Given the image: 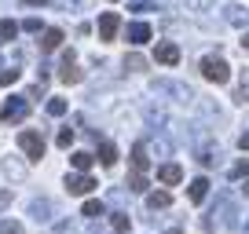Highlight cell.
Here are the masks:
<instances>
[{
    "label": "cell",
    "mask_w": 249,
    "mask_h": 234,
    "mask_svg": "<svg viewBox=\"0 0 249 234\" xmlns=\"http://www.w3.org/2000/svg\"><path fill=\"white\" fill-rule=\"evenodd\" d=\"M198 70H202V77L213 81V84H227V81H231V66H227L220 55H205Z\"/></svg>",
    "instance_id": "6da1fadb"
},
{
    "label": "cell",
    "mask_w": 249,
    "mask_h": 234,
    "mask_svg": "<svg viewBox=\"0 0 249 234\" xmlns=\"http://www.w3.org/2000/svg\"><path fill=\"white\" fill-rule=\"evenodd\" d=\"M26 114H30V95H11L0 106V121L4 125H18V121H26Z\"/></svg>",
    "instance_id": "7a4b0ae2"
},
{
    "label": "cell",
    "mask_w": 249,
    "mask_h": 234,
    "mask_svg": "<svg viewBox=\"0 0 249 234\" xmlns=\"http://www.w3.org/2000/svg\"><path fill=\"white\" fill-rule=\"evenodd\" d=\"M18 150L26 154V161H40V157H44V135L33 132V128L18 132Z\"/></svg>",
    "instance_id": "3957f363"
},
{
    "label": "cell",
    "mask_w": 249,
    "mask_h": 234,
    "mask_svg": "<svg viewBox=\"0 0 249 234\" xmlns=\"http://www.w3.org/2000/svg\"><path fill=\"white\" fill-rule=\"evenodd\" d=\"M99 187V183L88 176V172H70L66 176V194H73V198H85V194H92V190Z\"/></svg>",
    "instance_id": "277c9868"
},
{
    "label": "cell",
    "mask_w": 249,
    "mask_h": 234,
    "mask_svg": "<svg viewBox=\"0 0 249 234\" xmlns=\"http://www.w3.org/2000/svg\"><path fill=\"white\" fill-rule=\"evenodd\" d=\"M121 33V15L117 11H103L99 15V40H114Z\"/></svg>",
    "instance_id": "5b68a950"
},
{
    "label": "cell",
    "mask_w": 249,
    "mask_h": 234,
    "mask_svg": "<svg viewBox=\"0 0 249 234\" xmlns=\"http://www.w3.org/2000/svg\"><path fill=\"white\" fill-rule=\"evenodd\" d=\"M154 88L165 92V95H176V102H191V99H195V92H191L187 84H179V81H158Z\"/></svg>",
    "instance_id": "8992f818"
},
{
    "label": "cell",
    "mask_w": 249,
    "mask_h": 234,
    "mask_svg": "<svg viewBox=\"0 0 249 234\" xmlns=\"http://www.w3.org/2000/svg\"><path fill=\"white\" fill-rule=\"evenodd\" d=\"M179 180H183V168H179L176 161H165V165H158V183H161V187H176Z\"/></svg>",
    "instance_id": "52a82bcc"
},
{
    "label": "cell",
    "mask_w": 249,
    "mask_h": 234,
    "mask_svg": "<svg viewBox=\"0 0 249 234\" xmlns=\"http://www.w3.org/2000/svg\"><path fill=\"white\" fill-rule=\"evenodd\" d=\"M154 59H158L161 66H176V63H179V48L172 44V40H161V44L154 48Z\"/></svg>",
    "instance_id": "ba28073f"
},
{
    "label": "cell",
    "mask_w": 249,
    "mask_h": 234,
    "mask_svg": "<svg viewBox=\"0 0 249 234\" xmlns=\"http://www.w3.org/2000/svg\"><path fill=\"white\" fill-rule=\"evenodd\" d=\"M81 77H85V73H81L77 66H73V51H66V55H62V70H59V81H62V84H77Z\"/></svg>",
    "instance_id": "9c48e42d"
},
{
    "label": "cell",
    "mask_w": 249,
    "mask_h": 234,
    "mask_svg": "<svg viewBox=\"0 0 249 234\" xmlns=\"http://www.w3.org/2000/svg\"><path fill=\"white\" fill-rule=\"evenodd\" d=\"M124 40H128V44H147L150 40V26L147 22H132V26H124Z\"/></svg>",
    "instance_id": "30bf717a"
},
{
    "label": "cell",
    "mask_w": 249,
    "mask_h": 234,
    "mask_svg": "<svg viewBox=\"0 0 249 234\" xmlns=\"http://www.w3.org/2000/svg\"><path fill=\"white\" fill-rule=\"evenodd\" d=\"M26 161H18V157H4V176H8L11 183H22L26 180Z\"/></svg>",
    "instance_id": "8fae6325"
},
{
    "label": "cell",
    "mask_w": 249,
    "mask_h": 234,
    "mask_svg": "<svg viewBox=\"0 0 249 234\" xmlns=\"http://www.w3.org/2000/svg\"><path fill=\"white\" fill-rule=\"evenodd\" d=\"M187 198H191V201H195V205H202L205 198H209V180H205V176H198V180H191V187H187Z\"/></svg>",
    "instance_id": "7c38bea8"
},
{
    "label": "cell",
    "mask_w": 249,
    "mask_h": 234,
    "mask_svg": "<svg viewBox=\"0 0 249 234\" xmlns=\"http://www.w3.org/2000/svg\"><path fill=\"white\" fill-rule=\"evenodd\" d=\"M224 18L231 26H249V8H242V4H227L224 8Z\"/></svg>",
    "instance_id": "4fadbf2b"
},
{
    "label": "cell",
    "mask_w": 249,
    "mask_h": 234,
    "mask_svg": "<svg viewBox=\"0 0 249 234\" xmlns=\"http://www.w3.org/2000/svg\"><path fill=\"white\" fill-rule=\"evenodd\" d=\"M147 165H150V157H147V143H136V147H132V172L147 176Z\"/></svg>",
    "instance_id": "5bb4252c"
},
{
    "label": "cell",
    "mask_w": 249,
    "mask_h": 234,
    "mask_svg": "<svg viewBox=\"0 0 249 234\" xmlns=\"http://www.w3.org/2000/svg\"><path fill=\"white\" fill-rule=\"evenodd\" d=\"M55 48H62V30H55V26H52V30H44V33H40V51H55Z\"/></svg>",
    "instance_id": "9a60e30c"
},
{
    "label": "cell",
    "mask_w": 249,
    "mask_h": 234,
    "mask_svg": "<svg viewBox=\"0 0 249 234\" xmlns=\"http://www.w3.org/2000/svg\"><path fill=\"white\" fill-rule=\"evenodd\" d=\"M30 216L37 219V223H48V219H52V201H48V198H37V201L30 205Z\"/></svg>",
    "instance_id": "2e32d148"
},
{
    "label": "cell",
    "mask_w": 249,
    "mask_h": 234,
    "mask_svg": "<svg viewBox=\"0 0 249 234\" xmlns=\"http://www.w3.org/2000/svg\"><path fill=\"white\" fill-rule=\"evenodd\" d=\"M147 205H150V209H169V205H172V194H169V190H150V194H147Z\"/></svg>",
    "instance_id": "e0dca14e"
},
{
    "label": "cell",
    "mask_w": 249,
    "mask_h": 234,
    "mask_svg": "<svg viewBox=\"0 0 249 234\" xmlns=\"http://www.w3.org/2000/svg\"><path fill=\"white\" fill-rule=\"evenodd\" d=\"M92 161H95V157L88 154V150H73V154H70V165L77 172H88V168H92Z\"/></svg>",
    "instance_id": "ac0fdd59"
},
{
    "label": "cell",
    "mask_w": 249,
    "mask_h": 234,
    "mask_svg": "<svg viewBox=\"0 0 249 234\" xmlns=\"http://www.w3.org/2000/svg\"><path fill=\"white\" fill-rule=\"evenodd\" d=\"M99 161L103 165H114L117 161V147H114V143H107V139L99 143Z\"/></svg>",
    "instance_id": "d6986e66"
},
{
    "label": "cell",
    "mask_w": 249,
    "mask_h": 234,
    "mask_svg": "<svg viewBox=\"0 0 249 234\" xmlns=\"http://www.w3.org/2000/svg\"><path fill=\"white\" fill-rule=\"evenodd\" d=\"M234 99H238V102H249V70L238 73V92H234Z\"/></svg>",
    "instance_id": "ffe728a7"
},
{
    "label": "cell",
    "mask_w": 249,
    "mask_h": 234,
    "mask_svg": "<svg viewBox=\"0 0 249 234\" xmlns=\"http://www.w3.org/2000/svg\"><path fill=\"white\" fill-rule=\"evenodd\" d=\"M227 176H231V180H246V176H249V157H242V161H234L231 168H227Z\"/></svg>",
    "instance_id": "44dd1931"
},
{
    "label": "cell",
    "mask_w": 249,
    "mask_h": 234,
    "mask_svg": "<svg viewBox=\"0 0 249 234\" xmlns=\"http://www.w3.org/2000/svg\"><path fill=\"white\" fill-rule=\"evenodd\" d=\"M81 216H88V219H99V216H103V201H95V198H92V201H85Z\"/></svg>",
    "instance_id": "7402d4cb"
},
{
    "label": "cell",
    "mask_w": 249,
    "mask_h": 234,
    "mask_svg": "<svg viewBox=\"0 0 249 234\" xmlns=\"http://www.w3.org/2000/svg\"><path fill=\"white\" fill-rule=\"evenodd\" d=\"M15 33H18V22H11V18L0 22V40H15Z\"/></svg>",
    "instance_id": "603a6c76"
},
{
    "label": "cell",
    "mask_w": 249,
    "mask_h": 234,
    "mask_svg": "<svg viewBox=\"0 0 249 234\" xmlns=\"http://www.w3.org/2000/svg\"><path fill=\"white\" fill-rule=\"evenodd\" d=\"M124 70H147V59H143V55H124Z\"/></svg>",
    "instance_id": "cb8c5ba5"
},
{
    "label": "cell",
    "mask_w": 249,
    "mask_h": 234,
    "mask_svg": "<svg viewBox=\"0 0 249 234\" xmlns=\"http://www.w3.org/2000/svg\"><path fill=\"white\" fill-rule=\"evenodd\" d=\"M128 190H136V194H143V190H147V176H140V172H132V176H128Z\"/></svg>",
    "instance_id": "d4e9b609"
},
{
    "label": "cell",
    "mask_w": 249,
    "mask_h": 234,
    "mask_svg": "<svg viewBox=\"0 0 249 234\" xmlns=\"http://www.w3.org/2000/svg\"><path fill=\"white\" fill-rule=\"evenodd\" d=\"M110 223H114V234H124V231H128V227H132V219L124 216V212H117V216L110 219Z\"/></svg>",
    "instance_id": "484cf974"
},
{
    "label": "cell",
    "mask_w": 249,
    "mask_h": 234,
    "mask_svg": "<svg viewBox=\"0 0 249 234\" xmlns=\"http://www.w3.org/2000/svg\"><path fill=\"white\" fill-rule=\"evenodd\" d=\"M0 234H22V223L18 219H0Z\"/></svg>",
    "instance_id": "4316f807"
},
{
    "label": "cell",
    "mask_w": 249,
    "mask_h": 234,
    "mask_svg": "<svg viewBox=\"0 0 249 234\" xmlns=\"http://www.w3.org/2000/svg\"><path fill=\"white\" fill-rule=\"evenodd\" d=\"M48 114L62 117V114H66V99H48Z\"/></svg>",
    "instance_id": "83f0119b"
},
{
    "label": "cell",
    "mask_w": 249,
    "mask_h": 234,
    "mask_svg": "<svg viewBox=\"0 0 249 234\" xmlns=\"http://www.w3.org/2000/svg\"><path fill=\"white\" fill-rule=\"evenodd\" d=\"M128 11H136V15H143V11H154V0H132V4H128Z\"/></svg>",
    "instance_id": "f1b7e54d"
},
{
    "label": "cell",
    "mask_w": 249,
    "mask_h": 234,
    "mask_svg": "<svg viewBox=\"0 0 249 234\" xmlns=\"http://www.w3.org/2000/svg\"><path fill=\"white\" fill-rule=\"evenodd\" d=\"M15 81H18V70H15V66L0 73V88H11V84H15Z\"/></svg>",
    "instance_id": "f546056e"
},
{
    "label": "cell",
    "mask_w": 249,
    "mask_h": 234,
    "mask_svg": "<svg viewBox=\"0 0 249 234\" xmlns=\"http://www.w3.org/2000/svg\"><path fill=\"white\" fill-rule=\"evenodd\" d=\"M55 143H59V147L66 150V147L73 143V128H70V125H66V128H59V139H55Z\"/></svg>",
    "instance_id": "4dcf8cb0"
},
{
    "label": "cell",
    "mask_w": 249,
    "mask_h": 234,
    "mask_svg": "<svg viewBox=\"0 0 249 234\" xmlns=\"http://www.w3.org/2000/svg\"><path fill=\"white\" fill-rule=\"evenodd\" d=\"M216 0H187V11H209Z\"/></svg>",
    "instance_id": "1f68e13d"
},
{
    "label": "cell",
    "mask_w": 249,
    "mask_h": 234,
    "mask_svg": "<svg viewBox=\"0 0 249 234\" xmlns=\"http://www.w3.org/2000/svg\"><path fill=\"white\" fill-rule=\"evenodd\" d=\"M22 30H26V33H40V18H26Z\"/></svg>",
    "instance_id": "d6a6232c"
},
{
    "label": "cell",
    "mask_w": 249,
    "mask_h": 234,
    "mask_svg": "<svg viewBox=\"0 0 249 234\" xmlns=\"http://www.w3.org/2000/svg\"><path fill=\"white\" fill-rule=\"evenodd\" d=\"M59 4H62V8H66V11H70V8H85L88 0H59Z\"/></svg>",
    "instance_id": "836d02e7"
},
{
    "label": "cell",
    "mask_w": 249,
    "mask_h": 234,
    "mask_svg": "<svg viewBox=\"0 0 249 234\" xmlns=\"http://www.w3.org/2000/svg\"><path fill=\"white\" fill-rule=\"evenodd\" d=\"M8 205H11V190H0V212L8 209Z\"/></svg>",
    "instance_id": "e575fe53"
},
{
    "label": "cell",
    "mask_w": 249,
    "mask_h": 234,
    "mask_svg": "<svg viewBox=\"0 0 249 234\" xmlns=\"http://www.w3.org/2000/svg\"><path fill=\"white\" fill-rule=\"evenodd\" d=\"M22 4H26V8H44L48 0H22Z\"/></svg>",
    "instance_id": "d590c367"
},
{
    "label": "cell",
    "mask_w": 249,
    "mask_h": 234,
    "mask_svg": "<svg viewBox=\"0 0 249 234\" xmlns=\"http://www.w3.org/2000/svg\"><path fill=\"white\" fill-rule=\"evenodd\" d=\"M238 147H242V150H249V132H242V135H238Z\"/></svg>",
    "instance_id": "8d00e7d4"
},
{
    "label": "cell",
    "mask_w": 249,
    "mask_h": 234,
    "mask_svg": "<svg viewBox=\"0 0 249 234\" xmlns=\"http://www.w3.org/2000/svg\"><path fill=\"white\" fill-rule=\"evenodd\" d=\"M165 234H183V231H179V227H169V231H165Z\"/></svg>",
    "instance_id": "74e56055"
},
{
    "label": "cell",
    "mask_w": 249,
    "mask_h": 234,
    "mask_svg": "<svg viewBox=\"0 0 249 234\" xmlns=\"http://www.w3.org/2000/svg\"><path fill=\"white\" fill-rule=\"evenodd\" d=\"M242 48H246V51H249V33H246V37H242Z\"/></svg>",
    "instance_id": "f35d334b"
},
{
    "label": "cell",
    "mask_w": 249,
    "mask_h": 234,
    "mask_svg": "<svg viewBox=\"0 0 249 234\" xmlns=\"http://www.w3.org/2000/svg\"><path fill=\"white\" fill-rule=\"evenodd\" d=\"M242 194H249V180H246V187H242Z\"/></svg>",
    "instance_id": "ab89813d"
},
{
    "label": "cell",
    "mask_w": 249,
    "mask_h": 234,
    "mask_svg": "<svg viewBox=\"0 0 249 234\" xmlns=\"http://www.w3.org/2000/svg\"><path fill=\"white\" fill-rule=\"evenodd\" d=\"M246 234H249V227H246Z\"/></svg>",
    "instance_id": "60d3db41"
}]
</instances>
